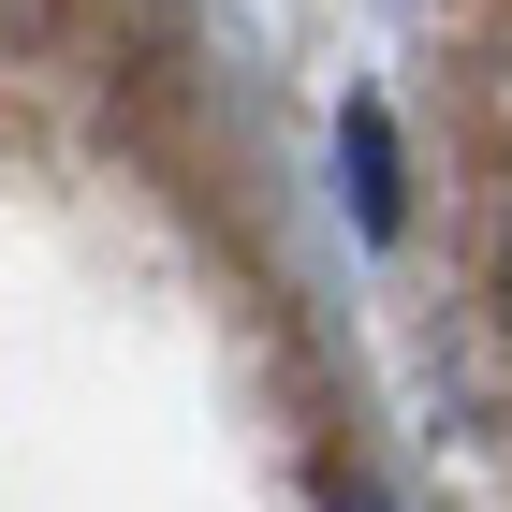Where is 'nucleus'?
Returning a JSON list of instances; mask_svg holds the SVG:
<instances>
[{
  "label": "nucleus",
  "instance_id": "nucleus-1",
  "mask_svg": "<svg viewBox=\"0 0 512 512\" xmlns=\"http://www.w3.org/2000/svg\"><path fill=\"white\" fill-rule=\"evenodd\" d=\"M352 205H366V235H395V220H410V191H395V132H381V103H352Z\"/></svg>",
  "mask_w": 512,
  "mask_h": 512
},
{
  "label": "nucleus",
  "instance_id": "nucleus-2",
  "mask_svg": "<svg viewBox=\"0 0 512 512\" xmlns=\"http://www.w3.org/2000/svg\"><path fill=\"white\" fill-rule=\"evenodd\" d=\"M498 308H512V205H498Z\"/></svg>",
  "mask_w": 512,
  "mask_h": 512
}]
</instances>
